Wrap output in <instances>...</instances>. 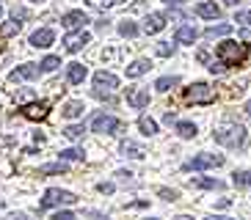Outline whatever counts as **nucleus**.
<instances>
[{"label":"nucleus","instance_id":"39448f33","mask_svg":"<svg viewBox=\"0 0 251 220\" xmlns=\"http://www.w3.org/2000/svg\"><path fill=\"white\" fill-rule=\"evenodd\" d=\"M224 157L221 154H196L193 160H188L182 165L185 171H207V168H221Z\"/></svg>","mask_w":251,"mask_h":220},{"label":"nucleus","instance_id":"f257e3e1","mask_svg":"<svg viewBox=\"0 0 251 220\" xmlns=\"http://www.w3.org/2000/svg\"><path fill=\"white\" fill-rule=\"evenodd\" d=\"M215 52H218V61L224 66H240L249 58V47L243 42H224V44H218Z\"/></svg>","mask_w":251,"mask_h":220},{"label":"nucleus","instance_id":"37998d69","mask_svg":"<svg viewBox=\"0 0 251 220\" xmlns=\"http://www.w3.org/2000/svg\"><path fill=\"white\" fill-rule=\"evenodd\" d=\"M224 3H226V6H237V3H240V0H224Z\"/></svg>","mask_w":251,"mask_h":220},{"label":"nucleus","instance_id":"7ed1b4c3","mask_svg":"<svg viewBox=\"0 0 251 220\" xmlns=\"http://www.w3.org/2000/svg\"><path fill=\"white\" fill-rule=\"evenodd\" d=\"M185 102H193V105H210L215 102V91L207 83H193V86H188L182 91Z\"/></svg>","mask_w":251,"mask_h":220},{"label":"nucleus","instance_id":"b1692460","mask_svg":"<svg viewBox=\"0 0 251 220\" xmlns=\"http://www.w3.org/2000/svg\"><path fill=\"white\" fill-rule=\"evenodd\" d=\"M83 110H86V108H83V102H67L61 113H64V118H80Z\"/></svg>","mask_w":251,"mask_h":220},{"label":"nucleus","instance_id":"412c9836","mask_svg":"<svg viewBox=\"0 0 251 220\" xmlns=\"http://www.w3.org/2000/svg\"><path fill=\"white\" fill-rule=\"evenodd\" d=\"M177 135L179 138H196V135H199V127L193 124V121H177Z\"/></svg>","mask_w":251,"mask_h":220},{"label":"nucleus","instance_id":"cd10ccee","mask_svg":"<svg viewBox=\"0 0 251 220\" xmlns=\"http://www.w3.org/2000/svg\"><path fill=\"white\" fill-rule=\"evenodd\" d=\"M83 157H86L83 149H64V152L58 154V160H83Z\"/></svg>","mask_w":251,"mask_h":220},{"label":"nucleus","instance_id":"aec40b11","mask_svg":"<svg viewBox=\"0 0 251 220\" xmlns=\"http://www.w3.org/2000/svg\"><path fill=\"white\" fill-rule=\"evenodd\" d=\"M149 69H152V64L144 61V58H138V61H133V64L127 66V77H141V74H147Z\"/></svg>","mask_w":251,"mask_h":220},{"label":"nucleus","instance_id":"603ef678","mask_svg":"<svg viewBox=\"0 0 251 220\" xmlns=\"http://www.w3.org/2000/svg\"><path fill=\"white\" fill-rule=\"evenodd\" d=\"M147 220H157V218H147Z\"/></svg>","mask_w":251,"mask_h":220},{"label":"nucleus","instance_id":"c756f323","mask_svg":"<svg viewBox=\"0 0 251 220\" xmlns=\"http://www.w3.org/2000/svg\"><path fill=\"white\" fill-rule=\"evenodd\" d=\"M39 66H42V72H55V69L61 66V58H55V55H47V58L42 61Z\"/></svg>","mask_w":251,"mask_h":220},{"label":"nucleus","instance_id":"c03bdc74","mask_svg":"<svg viewBox=\"0 0 251 220\" xmlns=\"http://www.w3.org/2000/svg\"><path fill=\"white\" fill-rule=\"evenodd\" d=\"M207 220H232V218H218V215H215V218H207Z\"/></svg>","mask_w":251,"mask_h":220},{"label":"nucleus","instance_id":"a18cd8bd","mask_svg":"<svg viewBox=\"0 0 251 220\" xmlns=\"http://www.w3.org/2000/svg\"><path fill=\"white\" fill-rule=\"evenodd\" d=\"M246 113H251V102H246Z\"/></svg>","mask_w":251,"mask_h":220},{"label":"nucleus","instance_id":"5fc2aeb1","mask_svg":"<svg viewBox=\"0 0 251 220\" xmlns=\"http://www.w3.org/2000/svg\"><path fill=\"white\" fill-rule=\"evenodd\" d=\"M17 220H25V218H17Z\"/></svg>","mask_w":251,"mask_h":220},{"label":"nucleus","instance_id":"393cba45","mask_svg":"<svg viewBox=\"0 0 251 220\" xmlns=\"http://www.w3.org/2000/svg\"><path fill=\"white\" fill-rule=\"evenodd\" d=\"M174 86H179V77H177V74H166V77H160V80L155 83L157 91H171Z\"/></svg>","mask_w":251,"mask_h":220},{"label":"nucleus","instance_id":"5701e85b","mask_svg":"<svg viewBox=\"0 0 251 220\" xmlns=\"http://www.w3.org/2000/svg\"><path fill=\"white\" fill-rule=\"evenodd\" d=\"M52 174H67V162L58 160V162H50V165L39 168V176H52Z\"/></svg>","mask_w":251,"mask_h":220},{"label":"nucleus","instance_id":"f704fd0d","mask_svg":"<svg viewBox=\"0 0 251 220\" xmlns=\"http://www.w3.org/2000/svg\"><path fill=\"white\" fill-rule=\"evenodd\" d=\"M157 196L166 198V201H177L179 193H177V190H169V187H160V190H157Z\"/></svg>","mask_w":251,"mask_h":220},{"label":"nucleus","instance_id":"09e8293b","mask_svg":"<svg viewBox=\"0 0 251 220\" xmlns=\"http://www.w3.org/2000/svg\"><path fill=\"white\" fill-rule=\"evenodd\" d=\"M30 3H45V0H30Z\"/></svg>","mask_w":251,"mask_h":220},{"label":"nucleus","instance_id":"1a4fd4ad","mask_svg":"<svg viewBox=\"0 0 251 220\" xmlns=\"http://www.w3.org/2000/svg\"><path fill=\"white\" fill-rule=\"evenodd\" d=\"M52 42H55V33L50 28H39L30 33V47H36V50H47Z\"/></svg>","mask_w":251,"mask_h":220},{"label":"nucleus","instance_id":"f8f14e48","mask_svg":"<svg viewBox=\"0 0 251 220\" xmlns=\"http://www.w3.org/2000/svg\"><path fill=\"white\" fill-rule=\"evenodd\" d=\"M113 91V88H119V77L116 74H111V72H97L94 74V91Z\"/></svg>","mask_w":251,"mask_h":220},{"label":"nucleus","instance_id":"4468645a","mask_svg":"<svg viewBox=\"0 0 251 220\" xmlns=\"http://www.w3.org/2000/svg\"><path fill=\"white\" fill-rule=\"evenodd\" d=\"M191 184L193 187H201V190H224L221 179H210V176H193Z\"/></svg>","mask_w":251,"mask_h":220},{"label":"nucleus","instance_id":"4be33fe9","mask_svg":"<svg viewBox=\"0 0 251 220\" xmlns=\"http://www.w3.org/2000/svg\"><path fill=\"white\" fill-rule=\"evenodd\" d=\"M138 130L147 135V138H152V135H157V121L155 118H149V116H141L138 118Z\"/></svg>","mask_w":251,"mask_h":220},{"label":"nucleus","instance_id":"6e6552de","mask_svg":"<svg viewBox=\"0 0 251 220\" xmlns=\"http://www.w3.org/2000/svg\"><path fill=\"white\" fill-rule=\"evenodd\" d=\"M89 22L91 20H89V14H86V11H69V14L61 17V25H64L67 30H83Z\"/></svg>","mask_w":251,"mask_h":220},{"label":"nucleus","instance_id":"4c0bfd02","mask_svg":"<svg viewBox=\"0 0 251 220\" xmlns=\"http://www.w3.org/2000/svg\"><path fill=\"white\" fill-rule=\"evenodd\" d=\"M97 190H100V193H105V196H111V193H113V184H111V182H102L100 187H97Z\"/></svg>","mask_w":251,"mask_h":220},{"label":"nucleus","instance_id":"a19ab883","mask_svg":"<svg viewBox=\"0 0 251 220\" xmlns=\"http://www.w3.org/2000/svg\"><path fill=\"white\" fill-rule=\"evenodd\" d=\"M163 118H166V124H171V121H177V116H174V110H169V113H166Z\"/></svg>","mask_w":251,"mask_h":220},{"label":"nucleus","instance_id":"864d4df0","mask_svg":"<svg viewBox=\"0 0 251 220\" xmlns=\"http://www.w3.org/2000/svg\"><path fill=\"white\" fill-rule=\"evenodd\" d=\"M0 17H3V8H0Z\"/></svg>","mask_w":251,"mask_h":220},{"label":"nucleus","instance_id":"dca6fc26","mask_svg":"<svg viewBox=\"0 0 251 220\" xmlns=\"http://www.w3.org/2000/svg\"><path fill=\"white\" fill-rule=\"evenodd\" d=\"M196 14H199L201 20H218V17H221V8L215 6V3H210V0H204V3L196 6Z\"/></svg>","mask_w":251,"mask_h":220},{"label":"nucleus","instance_id":"2eb2a0df","mask_svg":"<svg viewBox=\"0 0 251 220\" xmlns=\"http://www.w3.org/2000/svg\"><path fill=\"white\" fill-rule=\"evenodd\" d=\"M163 28H166V14H149L144 20V30L147 33H160Z\"/></svg>","mask_w":251,"mask_h":220},{"label":"nucleus","instance_id":"6ab92c4d","mask_svg":"<svg viewBox=\"0 0 251 220\" xmlns=\"http://www.w3.org/2000/svg\"><path fill=\"white\" fill-rule=\"evenodd\" d=\"M119 152L125 154V157H133V160H141V157L147 154L138 143H133V140H122V143H119Z\"/></svg>","mask_w":251,"mask_h":220},{"label":"nucleus","instance_id":"72a5a7b5","mask_svg":"<svg viewBox=\"0 0 251 220\" xmlns=\"http://www.w3.org/2000/svg\"><path fill=\"white\" fill-rule=\"evenodd\" d=\"M171 52H174V44H171V42H160V44H157V55H160V58H169Z\"/></svg>","mask_w":251,"mask_h":220},{"label":"nucleus","instance_id":"e433bc0d","mask_svg":"<svg viewBox=\"0 0 251 220\" xmlns=\"http://www.w3.org/2000/svg\"><path fill=\"white\" fill-rule=\"evenodd\" d=\"M11 143H17L14 135H0V146H11Z\"/></svg>","mask_w":251,"mask_h":220},{"label":"nucleus","instance_id":"c85d7f7f","mask_svg":"<svg viewBox=\"0 0 251 220\" xmlns=\"http://www.w3.org/2000/svg\"><path fill=\"white\" fill-rule=\"evenodd\" d=\"M83 132H86V127H83V124H72V127H67V130H64V135H67L69 140H80Z\"/></svg>","mask_w":251,"mask_h":220},{"label":"nucleus","instance_id":"f03ea898","mask_svg":"<svg viewBox=\"0 0 251 220\" xmlns=\"http://www.w3.org/2000/svg\"><path fill=\"white\" fill-rule=\"evenodd\" d=\"M213 138L226 149H237L246 143V130H243V124H224L221 130L213 132Z\"/></svg>","mask_w":251,"mask_h":220},{"label":"nucleus","instance_id":"a211bd4d","mask_svg":"<svg viewBox=\"0 0 251 220\" xmlns=\"http://www.w3.org/2000/svg\"><path fill=\"white\" fill-rule=\"evenodd\" d=\"M196 36H199V33H196L193 25H179L177 33H174V39H177L179 44H193V42H196Z\"/></svg>","mask_w":251,"mask_h":220},{"label":"nucleus","instance_id":"bb28decb","mask_svg":"<svg viewBox=\"0 0 251 220\" xmlns=\"http://www.w3.org/2000/svg\"><path fill=\"white\" fill-rule=\"evenodd\" d=\"M232 33V25H213V28L204 30L207 39H215V36H229Z\"/></svg>","mask_w":251,"mask_h":220},{"label":"nucleus","instance_id":"58836bf2","mask_svg":"<svg viewBox=\"0 0 251 220\" xmlns=\"http://www.w3.org/2000/svg\"><path fill=\"white\" fill-rule=\"evenodd\" d=\"M52 220H75V215L72 212H55V215H52Z\"/></svg>","mask_w":251,"mask_h":220},{"label":"nucleus","instance_id":"2f4dec72","mask_svg":"<svg viewBox=\"0 0 251 220\" xmlns=\"http://www.w3.org/2000/svg\"><path fill=\"white\" fill-rule=\"evenodd\" d=\"M119 33L127 36V39H133L135 33H138V28H135V22H122V25H119Z\"/></svg>","mask_w":251,"mask_h":220},{"label":"nucleus","instance_id":"79ce46f5","mask_svg":"<svg viewBox=\"0 0 251 220\" xmlns=\"http://www.w3.org/2000/svg\"><path fill=\"white\" fill-rule=\"evenodd\" d=\"M163 3H166V6H182L185 0H163Z\"/></svg>","mask_w":251,"mask_h":220},{"label":"nucleus","instance_id":"9d476101","mask_svg":"<svg viewBox=\"0 0 251 220\" xmlns=\"http://www.w3.org/2000/svg\"><path fill=\"white\" fill-rule=\"evenodd\" d=\"M39 74H42V66L39 64H23V66H17L8 77L11 80H36Z\"/></svg>","mask_w":251,"mask_h":220},{"label":"nucleus","instance_id":"473e14b6","mask_svg":"<svg viewBox=\"0 0 251 220\" xmlns=\"http://www.w3.org/2000/svg\"><path fill=\"white\" fill-rule=\"evenodd\" d=\"M89 6H94V8H111V6H119L122 0H86Z\"/></svg>","mask_w":251,"mask_h":220},{"label":"nucleus","instance_id":"8fccbe9b","mask_svg":"<svg viewBox=\"0 0 251 220\" xmlns=\"http://www.w3.org/2000/svg\"><path fill=\"white\" fill-rule=\"evenodd\" d=\"M243 36H246V39H251V33H243Z\"/></svg>","mask_w":251,"mask_h":220},{"label":"nucleus","instance_id":"3c124183","mask_svg":"<svg viewBox=\"0 0 251 220\" xmlns=\"http://www.w3.org/2000/svg\"><path fill=\"white\" fill-rule=\"evenodd\" d=\"M3 206H6V204H3V201H0V209H3Z\"/></svg>","mask_w":251,"mask_h":220},{"label":"nucleus","instance_id":"de8ad7c7","mask_svg":"<svg viewBox=\"0 0 251 220\" xmlns=\"http://www.w3.org/2000/svg\"><path fill=\"white\" fill-rule=\"evenodd\" d=\"M97 220H111V218H102V215H100V218H97Z\"/></svg>","mask_w":251,"mask_h":220},{"label":"nucleus","instance_id":"49530a36","mask_svg":"<svg viewBox=\"0 0 251 220\" xmlns=\"http://www.w3.org/2000/svg\"><path fill=\"white\" fill-rule=\"evenodd\" d=\"M177 220H191V218H188V215H179V218Z\"/></svg>","mask_w":251,"mask_h":220},{"label":"nucleus","instance_id":"ea45409f","mask_svg":"<svg viewBox=\"0 0 251 220\" xmlns=\"http://www.w3.org/2000/svg\"><path fill=\"white\" fill-rule=\"evenodd\" d=\"M25 17H28V14H25L23 8H14V14H11V20H25Z\"/></svg>","mask_w":251,"mask_h":220},{"label":"nucleus","instance_id":"7c9ffc66","mask_svg":"<svg viewBox=\"0 0 251 220\" xmlns=\"http://www.w3.org/2000/svg\"><path fill=\"white\" fill-rule=\"evenodd\" d=\"M20 28H23V22L11 20V22H6V25L0 28V33H3V36H14V33H20Z\"/></svg>","mask_w":251,"mask_h":220},{"label":"nucleus","instance_id":"423d86ee","mask_svg":"<svg viewBox=\"0 0 251 220\" xmlns=\"http://www.w3.org/2000/svg\"><path fill=\"white\" fill-rule=\"evenodd\" d=\"M122 127L116 116H108V113H94L91 116V132H102V135H113V132Z\"/></svg>","mask_w":251,"mask_h":220},{"label":"nucleus","instance_id":"20e7f679","mask_svg":"<svg viewBox=\"0 0 251 220\" xmlns=\"http://www.w3.org/2000/svg\"><path fill=\"white\" fill-rule=\"evenodd\" d=\"M77 196L69 190H61V187H50L45 193V198L39 201V209H52V206H61V204H75Z\"/></svg>","mask_w":251,"mask_h":220},{"label":"nucleus","instance_id":"c9c22d12","mask_svg":"<svg viewBox=\"0 0 251 220\" xmlns=\"http://www.w3.org/2000/svg\"><path fill=\"white\" fill-rule=\"evenodd\" d=\"M235 22H240V25H251V11H240V14H235Z\"/></svg>","mask_w":251,"mask_h":220},{"label":"nucleus","instance_id":"a878e982","mask_svg":"<svg viewBox=\"0 0 251 220\" xmlns=\"http://www.w3.org/2000/svg\"><path fill=\"white\" fill-rule=\"evenodd\" d=\"M232 182H235V187H251V171H235Z\"/></svg>","mask_w":251,"mask_h":220},{"label":"nucleus","instance_id":"0eeeda50","mask_svg":"<svg viewBox=\"0 0 251 220\" xmlns=\"http://www.w3.org/2000/svg\"><path fill=\"white\" fill-rule=\"evenodd\" d=\"M89 42H91V36L86 33V30H69L67 36H64V47H67V52H80Z\"/></svg>","mask_w":251,"mask_h":220},{"label":"nucleus","instance_id":"9b49d317","mask_svg":"<svg viewBox=\"0 0 251 220\" xmlns=\"http://www.w3.org/2000/svg\"><path fill=\"white\" fill-rule=\"evenodd\" d=\"M127 102L135 110H144L149 105V88H127Z\"/></svg>","mask_w":251,"mask_h":220},{"label":"nucleus","instance_id":"f3484780","mask_svg":"<svg viewBox=\"0 0 251 220\" xmlns=\"http://www.w3.org/2000/svg\"><path fill=\"white\" fill-rule=\"evenodd\" d=\"M86 66L83 64H69V69H67V80L72 83V86H80L83 80H86Z\"/></svg>","mask_w":251,"mask_h":220},{"label":"nucleus","instance_id":"ddd939ff","mask_svg":"<svg viewBox=\"0 0 251 220\" xmlns=\"http://www.w3.org/2000/svg\"><path fill=\"white\" fill-rule=\"evenodd\" d=\"M47 108L50 102H33V105H25L23 108V116L30 118V121H36V118H47Z\"/></svg>","mask_w":251,"mask_h":220}]
</instances>
